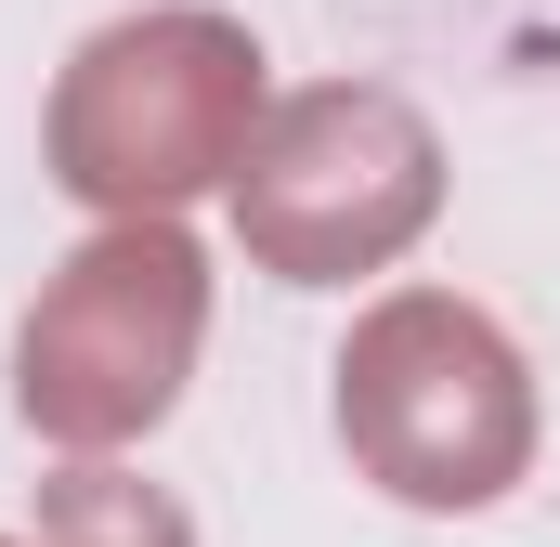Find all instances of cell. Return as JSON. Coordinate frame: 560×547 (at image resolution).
Returning <instances> with one entry per match:
<instances>
[{"mask_svg":"<svg viewBox=\"0 0 560 547\" xmlns=\"http://www.w3.org/2000/svg\"><path fill=\"white\" fill-rule=\"evenodd\" d=\"M0 547H26V535H0Z\"/></svg>","mask_w":560,"mask_h":547,"instance_id":"cell-6","label":"cell"},{"mask_svg":"<svg viewBox=\"0 0 560 547\" xmlns=\"http://www.w3.org/2000/svg\"><path fill=\"white\" fill-rule=\"evenodd\" d=\"M326 417H339L352 482H378L392 509H430V522L522 496L548 443L522 339L456 287H378L326 365Z\"/></svg>","mask_w":560,"mask_h":547,"instance_id":"cell-2","label":"cell"},{"mask_svg":"<svg viewBox=\"0 0 560 547\" xmlns=\"http://www.w3.org/2000/svg\"><path fill=\"white\" fill-rule=\"evenodd\" d=\"M209 352V248L183 222H92L13 326V417L52 456H131Z\"/></svg>","mask_w":560,"mask_h":547,"instance_id":"cell-3","label":"cell"},{"mask_svg":"<svg viewBox=\"0 0 560 547\" xmlns=\"http://www.w3.org/2000/svg\"><path fill=\"white\" fill-rule=\"evenodd\" d=\"M261 118H275V79H261L248 13L156 0L66 53V79L39 105V170L92 222H183L196 196H235Z\"/></svg>","mask_w":560,"mask_h":547,"instance_id":"cell-1","label":"cell"},{"mask_svg":"<svg viewBox=\"0 0 560 547\" xmlns=\"http://www.w3.org/2000/svg\"><path fill=\"white\" fill-rule=\"evenodd\" d=\"M235 248L275 287H365L443 222V131L392 79H300L248 131L235 170Z\"/></svg>","mask_w":560,"mask_h":547,"instance_id":"cell-4","label":"cell"},{"mask_svg":"<svg viewBox=\"0 0 560 547\" xmlns=\"http://www.w3.org/2000/svg\"><path fill=\"white\" fill-rule=\"evenodd\" d=\"M26 547H196V509L156 469H131V456H52Z\"/></svg>","mask_w":560,"mask_h":547,"instance_id":"cell-5","label":"cell"}]
</instances>
